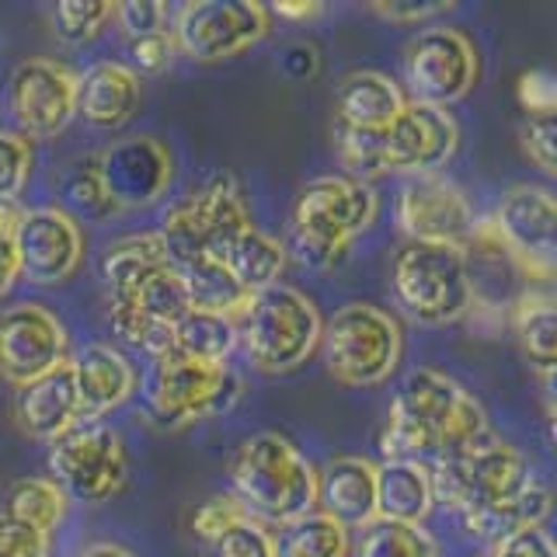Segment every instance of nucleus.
<instances>
[{"label": "nucleus", "instance_id": "c85d7f7f", "mask_svg": "<svg viewBox=\"0 0 557 557\" xmlns=\"http://www.w3.org/2000/svg\"><path fill=\"white\" fill-rule=\"evenodd\" d=\"M171 348L199 362H226L237 348V321L226 318V313L191 307L185 318L174 324Z\"/></svg>", "mask_w": 557, "mask_h": 557}, {"label": "nucleus", "instance_id": "f03ea898", "mask_svg": "<svg viewBox=\"0 0 557 557\" xmlns=\"http://www.w3.org/2000/svg\"><path fill=\"white\" fill-rule=\"evenodd\" d=\"M492 432L484 408L463 383L440 370H411L391 400L380 435L383 460H443Z\"/></svg>", "mask_w": 557, "mask_h": 557}, {"label": "nucleus", "instance_id": "423d86ee", "mask_svg": "<svg viewBox=\"0 0 557 557\" xmlns=\"http://www.w3.org/2000/svg\"><path fill=\"white\" fill-rule=\"evenodd\" d=\"M150 359L153 362L144 376V400L147 411L168 429L220 418L244 394V380L231 370V362H199L174 352V348H164Z\"/></svg>", "mask_w": 557, "mask_h": 557}, {"label": "nucleus", "instance_id": "09e8293b", "mask_svg": "<svg viewBox=\"0 0 557 557\" xmlns=\"http://www.w3.org/2000/svg\"><path fill=\"white\" fill-rule=\"evenodd\" d=\"M0 557H14V554H11V550H8L4 544H0Z\"/></svg>", "mask_w": 557, "mask_h": 557}, {"label": "nucleus", "instance_id": "5701e85b", "mask_svg": "<svg viewBox=\"0 0 557 557\" xmlns=\"http://www.w3.org/2000/svg\"><path fill=\"white\" fill-rule=\"evenodd\" d=\"M139 104V77L126 63L98 60L77 74V115L95 129H119Z\"/></svg>", "mask_w": 557, "mask_h": 557}, {"label": "nucleus", "instance_id": "dca6fc26", "mask_svg": "<svg viewBox=\"0 0 557 557\" xmlns=\"http://www.w3.org/2000/svg\"><path fill=\"white\" fill-rule=\"evenodd\" d=\"M17 269L35 286L66 283L84 258L81 223L60 206L28 209L17 220Z\"/></svg>", "mask_w": 557, "mask_h": 557}, {"label": "nucleus", "instance_id": "c756f323", "mask_svg": "<svg viewBox=\"0 0 557 557\" xmlns=\"http://www.w3.org/2000/svg\"><path fill=\"white\" fill-rule=\"evenodd\" d=\"M0 516L28 522V527L52 536V530H60L66 516V495L49 478H22L8 487Z\"/></svg>", "mask_w": 557, "mask_h": 557}, {"label": "nucleus", "instance_id": "473e14b6", "mask_svg": "<svg viewBox=\"0 0 557 557\" xmlns=\"http://www.w3.org/2000/svg\"><path fill=\"white\" fill-rule=\"evenodd\" d=\"M356 557H440V547H435V540L422 527L394 522V519H373L362 530Z\"/></svg>", "mask_w": 557, "mask_h": 557}, {"label": "nucleus", "instance_id": "b1692460", "mask_svg": "<svg viewBox=\"0 0 557 557\" xmlns=\"http://www.w3.org/2000/svg\"><path fill=\"white\" fill-rule=\"evenodd\" d=\"M405 95L400 87L380 74V70H352L345 74L335 87V112H338V129H359V133H376L387 129L405 109Z\"/></svg>", "mask_w": 557, "mask_h": 557}, {"label": "nucleus", "instance_id": "de8ad7c7", "mask_svg": "<svg viewBox=\"0 0 557 557\" xmlns=\"http://www.w3.org/2000/svg\"><path fill=\"white\" fill-rule=\"evenodd\" d=\"M275 11H278V14H289V17H310V14H318L321 8H313V4H300V8H283V4H278Z\"/></svg>", "mask_w": 557, "mask_h": 557}, {"label": "nucleus", "instance_id": "a18cd8bd", "mask_svg": "<svg viewBox=\"0 0 557 557\" xmlns=\"http://www.w3.org/2000/svg\"><path fill=\"white\" fill-rule=\"evenodd\" d=\"M522 101L530 104V115L536 112H554V84H550V74L544 70H536L527 81H522Z\"/></svg>", "mask_w": 557, "mask_h": 557}, {"label": "nucleus", "instance_id": "a19ab883", "mask_svg": "<svg viewBox=\"0 0 557 557\" xmlns=\"http://www.w3.org/2000/svg\"><path fill=\"white\" fill-rule=\"evenodd\" d=\"M174 52H178V46H174V32H161V35H147V39H133L129 42V60L126 63L133 74H164V70L171 66Z\"/></svg>", "mask_w": 557, "mask_h": 557}, {"label": "nucleus", "instance_id": "393cba45", "mask_svg": "<svg viewBox=\"0 0 557 557\" xmlns=\"http://www.w3.org/2000/svg\"><path fill=\"white\" fill-rule=\"evenodd\" d=\"M432 470L422 460H383L376 463V519L422 527L432 512Z\"/></svg>", "mask_w": 557, "mask_h": 557}, {"label": "nucleus", "instance_id": "20e7f679", "mask_svg": "<svg viewBox=\"0 0 557 557\" xmlns=\"http://www.w3.org/2000/svg\"><path fill=\"white\" fill-rule=\"evenodd\" d=\"M380 199L370 182L352 174H324L300 188L289 213V248L307 269L338 265L359 234L376 220Z\"/></svg>", "mask_w": 557, "mask_h": 557}, {"label": "nucleus", "instance_id": "72a5a7b5", "mask_svg": "<svg viewBox=\"0 0 557 557\" xmlns=\"http://www.w3.org/2000/svg\"><path fill=\"white\" fill-rule=\"evenodd\" d=\"M63 199L87 223H101V220H109L112 213H119L115 199L109 196V188H104V182H101V171H98L95 157H87V161H81V164H74L66 171Z\"/></svg>", "mask_w": 557, "mask_h": 557}, {"label": "nucleus", "instance_id": "f704fd0d", "mask_svg": "<svg viewBox=\"0 0 557 557\" xmlns=\"http://www.w3.org/2000/svg\"><path fill=\"white\" fill-rule=\"evenodd\" d=\"M206 554L209 557H275V536L269 533L265 522L244 516L234 527H226L220 536L209 540Z\"/></svg>", "mask_w": 557, "mask_h": 557}, {"label": "nucleus", "instance_id": "4be33fe9", "mask_svg": "<svg viewBox=\"0 0 557 557\" xmlns=\"http://www.w3.org/2000/svg\"><path fill=\"white\" fill-rule=\"evenodd\" d=\"M81 397V422H101L136 394V370L119 348L91 342L70 359Z\"/></svg>", "mask_w": 557, "mask_h": 557}, {"label": "nucleus", "instance_id": "6ab92c4d", "mask_svg": "<svg viewBox=\"0 0 557 557\" xmlns=\"http://www.w3.org/2000/svg\"><path fill=\"white\" fill-rule=\"evenodd\" d=\"M557 206L544 185H516L495 213V234L530 272L550 275L554 269Z\"/></svg>", "mask_w": 557, "mask_h": 557}, {"label": "nucleus", "instance_id": "f8f14e48", "mask_svg": "<svg viewBox=\"0 0 557 557\" xmlns=\"http://www.w3.org/2000/svg\"><path fill=\"white\" fill-rule=\"evenodd\" d=\"M269 8L251 0H199L174 11V46L199 63L231 60L269 35Z\"/></svg>", "mask_w": 557, "mask_h": 557}, {"label": "nucleus", "instance_id": "49530a36", "mask_svg": "<svg viewBox=\"0 0 557 557\" xmlns=\"http://www.w3.org/2000/svg\"><path fill=\"white\" fill-rule=\"evenodd\" d=\"M81 557H136V554L129 547H122V544H112V540H101V544L84 547Z\"/></svg>", "mask_w": 557, "mask_h": 557}, {"label": "nucleus", "instance_id": "f257e3e1", "mask_svg": "<svg viewBox=\"0 0 557 557\" xmlns=\"http://www.w3.org/2000/svg\"><path fill=\"white\" fill-rule=\"evenodd\" d=\"M432 492L467 530L481 536H505L512 530L544 527L550 516V487L522 453L487 432L463 453L432 460Z\"/></svg>", "mask_w": 557, "mask_h": 557}, {"label": "nucleus", "instance_id": "0eeeda50", "mask_svg": "<svg viewBox=\"0 0 557 557\" xmlns=\"http://www.w3.org/2000/svg\"><path fill=\"white\" fill-rule=\"evenodd\" d=\"M251 226V209L244 188L231 174H216L202 188L185 191L161 216V240L171 265H185L196 258H223L234 237Z\"/></svg>", "mask_w": 557, "mask_h": 557}, {"label": "nucleus", "instance_id": "7c9ffc66", "mask_svg": "<svg viewBox=\"0 0 557 557\" xmlns=\"http://www.w3.org/2000/svg\"><path fill=\"white\" fill-rule=\"evenodd\" d=\"M275 557H348V530L321 512H310L283 527Z\"/></svg>", "mask_w": 557, "mask_h": 557}, {"label": "nucleus", "instance_id": "9b49d317", "mask_svg": "<svg viewBox=\"0 0 557 557\" xmlns=\"http://www.w3.org/2000/svg\"><path fill=\"white\" fill-rule=\"evenodd\" d=\"M478 49L460 28L425 25L405 49V77L411 101H425L435 109L460 101L478 84Z\"/></svg>", "mask_w": 557, "mask_h": 557}, {"label": "nucleus", "instance_id": "a211bd4d", "mask_svg": "<svg viewBox=\"0 0 557 557\" xmlns=\"http://www.w3.org/2000/svg\"><path fill=\"white\" fill-rule=\"evenodd\" d=\"M101 182L119 209L150 206L171 185V153L153 136H126L104 147L98 157Z\"/></svg>", "mask_w": 557, "mask_h": 557}, {"label": "nucleus", "instance_id": "ea45409f", "mask_svg": "<svg viewBox=\"0 0 557 557\" xmlns=\"http://www.w3.org/2000/svg\"><path fill=\"white\" fill-rule=\"evenodd\" d=\"M248 512L240 509V502L234 495H213L206 498L196 512H191V533H196L202 544H209L213 536H220L226 527H234L237 519H244Z\"/></svg>", "mask_w": 557, "mask_h": 557}, {"label": "nucleus", "instance_id": "1a4fd4ad", "mask_svg": "<svg viewBox=\"0 0 557 557\" xmlns=\"http://www.w3.org/2000/svg\"><path fill=\"white\" fill-rule=\"evenodd\" d=\"M327 373L345 387H376L400 362V324L376 304H345L321 331Z\"/></svg>", "mask_w": 557, "mask_h": 557}, {"label": "nucleus", "instance_id": "bb28decb", "mask_svg": "<svg viewBox=\"0 0 557 557\" xmlns=\"http://www.w3.org/2000/svg\"><path fill=\"white\" fill-rule=\"evenodd\" d=\"M220 261L244 293H258L278 283V272L286 265V248L251 223L248 231L234 237Z\"/></svg>", "mask_w": 557, "mask_h": 557}, {"label": "nucleus", "instance_id": "7ed1b4c3", "mask_svg": "<svg viewBox=\"0 0 557 557\" xmlns=\"http://www.w3.org/2000/svg\"><path fill=\"white\" fill-rule=\"evenodd\" d=\"M231 495L258 522H289L313 512L318 467L283 432H255L231 457Z\"/></svg>", "mask_w": 557, "mask_h": 557}, {"label": "nucleus", "instance_id": "c9c22d12", "mask_svg": "<svg viewBox=\"0 0 557 557\" xmlns=\"http://www.w3.org/2000/svg\"><path fill=\"white\" fill-rule=\"evenodd\" d=\"M115 4H81V0H66L52 11V28L66 46H84L91 42L101 28L112 22Z\"/></svg>", "mask_w": 557, "mask_h": 557}, {"label": "nucleus", "instance_id": "a878e982", "mask_svg": "<svg viewBox=\"0 0 557 557\" xmlns=\"http://www.w3.org/2000/svg\"><path fill=\"white\" fill-rule=\"evenodd\" d=\"M171 265L168 248L161 234H133V237H122L119 244H112L109 255L101 258V275H104V286H109V304H122L147 283V278Z\"/></svg>", "mask_w": 557, "mask_h": 557}, {"label": "nucleus", "instance_id": "6e6552de", "mask_svg": "<svg viewBox=\"0 0 557 557\" xmlns=\"http://www.w3.org/2000/svg\"><path fill=\"white\" fill-rule=\"evenodd\" d=\"M397 304L418 324L443 327L460 321L474 304V278L463 248L408 240L391 265Z\"/></svg>", "mask_w": 557, "mask_h": 557}, {"label": "nucleus", "instance_id": "e433bc0d", "mask_svg": "<svg viewBox=\"0 0 557 557\" xmlns=\"http://www.w3.org/2000/svg\"><path fill=\"white\" fill-rule=\"evenodd\" d=\"M32 174V144L22 133H0V202H14Z\"/></svg>", "mask_w": 557, "mask_h": 557}, {"label": "nucleus", "instance_id": "39448f33", "mask_svg": "<svg viewBox=\"0 0 557 557\" xmlns=\"http://www.w3.org/2000/svg\"><path fill=\"white\" fill-rule=\"evenodd\" d=\"M324 321L307 293L275 283L251 293L237 318V342L261 373H293L321 345Z\"/></svg>", "mask_w": 557, "mask_h": 557}, {"label": "nucleus", "instance_id": "4c0bfd02", "mask_svg": "<svg viewBox=\"0 0 557 557\" xmlns=\"http://www.w3.org/2000/svg\"><path fill=\"white\" fill-rule=\"evenodd\" d=\"M112 22L119 25L122 35H126V42H133V39H147V35L171 32V25H174V11H171L168 4L133 0V4H115Z\"/></svg>", "mask_w": 557, "mask_h": 557}, {"label": "nucleus", "instance_id": "412c9836", "mask_svg": "<svg viewBox=\"0 0 557 557\" xmlns=\"http://www.w3.org/2000/svg\"><path fill=\"white\" fill-rule=\"evenodd\" d=\"M313 512L345 530H366L376 519V463L366 457H335L318 470Z\"/></svg>", "mask_w": 557, "mask_h": 557}, {"label": "nucleus", "instance_id": "2f4dec72", "mask_svg": "<svg viewBox=\"0 0 557 557\" xmlns=\"http://www.w3.org/2000/svg\"><path fill=\"white\" fill-rule=\"evenodd\" d=\"M516 331L522 342V352L530 356V362L540 370V376L554 380V362H557V321H554V304L550 296H530L522 304Z\"/></svg>", "mask_w": 557, "mask_h": 557}, {"label": "nucleus", "instance_id": "aec40b11", "mask_svg": "<svg viewBox=\"0 0 557 557\" xmlns=\"http://www.w3.org/2000/svg\"><path fill=\"white\" fill-rule=\"evenodd\" d=\"M14 418H17V425H22V432L39 443L60 440L66 429H74L81 422V397H77L74 366H70V359L52 366V370L42 373L39 380L17 387Z\"/></svg>", "mask_w": 557, "mask_h": 557}, {"label": "nucleus", "instance_id": "58836bf2", "mask_svg": "<svg viewBox=\"0 0 557 557\" xmlns=\"http://www.w3.org/2000/svg\"><path fill=\"white\" fill-rule=\"evenodd\" d=\"M522 150H527L530 161L544 171L554 174V150H557V126H554V112H536L522 122Z\"/></svg>", "mask_w": 557, "mask_h": 557}, {"label": "nucleus", "instance_id": "ddd939ff", "mask_svg": "<svg viewBox=\"0 0 557 557\" xmlns=\"http://www.w3.org/2000/svg\"><path fill=\"white\" fill-rule=\"evenodd\" d=\"M460 147L457 119L425 101H405L387 129H376L380 174H435Z\"/></svg>", "mask_w": 557, "mask_h": 557}, {"label": "nucleus", "instance_id": "c03bdc74", "mask_svg": "<svg viewBox=\"0 0 557 557\" xmlns=\"http://www.w3.org/2000/svg\"><path fill=\"white\" fill-rule=\"evenodd\" d=\"M370 11L391 25H425L432 17L446 14L449 4H373Z\"/></svg>", "mask_w": 557, "mask_h": 557}, {"label": "nucleus", "instance_id": "cd10ccee", "mask_svg": "<svg viewBox=\"0 0 557 557\" xmlns=\"http://www.w3.org/2000/svg\"><path fill=\"white\" fill-rule=\"evenodd\" d=\"M182 275V286L188 293V304L196 310H213V313H226V318H240V310L248 307L251 293H244L234 275L226 272L223 261L216 258H196L185 261V265H174Z\"/></svg>", "mask_w": 557, "mask_h": 557}, {"label": "nucleus", "instance_id": "4468645a", "mask_svg": "<svg viewBox=\"0 0 557 557\" xmlns=\"http://www.w3.org/2000/svg\"><path fill=\"white\" fill-rule=\"evenodd\" d=\"M397 223L414 244L467 248L478 234L474 206L446 174H411L397 196Z\"/></svg>", "mask_w": 557, "mask_h": 557}, {"label": "nucleus", "instance_id": "2eb2a0df", "mask_svg": "<svg viewBox=\"0 0 557 557\" xmlns=\"http://www.w3.org/2000/svg\"><path fill=\"white\" fill-rule=\"evenodd\" d=\"M8 109L25 139L60 136L77 115V74L52 57L17 63L8 84Z\"/></svg>", "mask_w": 557, "mask_h": 557}, {"label": "nucleus", "instance_id": "37998d69", "mask_svg": "<svg viewBox=\"0 0 557 557\" xmlns=\"http://www.w3.org/2000/svg\"><path fill=\"white\" fill-rule=\"evenodd\" d=\"M492 557H557V554H554V540L544 527H527L498 536Z\"/></svg>", "mask_w": 557, "mask_h": 557}, {"label": "nucleus", "instance_id": "f3484780", "mask_svg": "<svg viewBox=\"0 0 557 557\" xmlns=\"http://www.w3.org/2000/svg\"><path fill=\"white\" fill-rule=\"evenodd\" d=\"M66 359V327L42 304H14L0 313V373L14 387L39 380Z\"/></svg>", "mask_w": 557, "mask_h": 557}, {"label": "nucleus", "instance_id": "9d476101", "mask_svg": "<svg viewBox=\"0 0 557 557\" xmlns=\"http://www.w3.org/2000/svg\"><path fill=\"white\" fill-rule=\"evenodd\" d=\"M49 481L66 498L84 505L109 502L129 474L122 435L104 422H77L49 443Z\"/></svg>", "mask_w": 557, "mask_h": 557}, {"label": "nucleus", "instance_id": "79ce46f5", "mask_svg": "<svg viewBox=\"0 0 557 557\" xmlns=\"http://www.w3.org/2000/svg\"><path fill=\"white\" fill-rule=\"evenodd\" d=\"M17 220H22V209L14 202H0V296L22 275V269H17V240H14Z\"/></svg>", "mask_w": 557, "mask_h": 557}]
</instances>
